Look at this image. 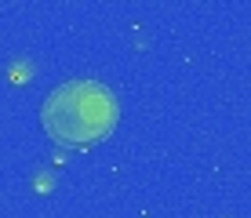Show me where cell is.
<instances>
[{"instance_id": "cell-1", "label": "cell", "mask_w": 251, "mask_h": 218, "mask_svg": "<svg viewBox=\"0 0 251 218\" xmlns=\"http://www.w3.org/2000/svg\"><path fill=\"white\" fill-rule=\"evenodd\" d=\"M44 131L66 149L95 145L117 127L120 102L106 84L99 80H66L44 98L40 109Z\"/></svg>"}]
</instances>
